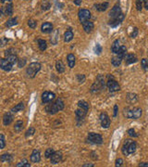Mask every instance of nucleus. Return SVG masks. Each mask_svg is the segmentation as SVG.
<instances>
[{
	"label": "nucleus",
	"instance_id": "obj_1",
	"mask_svg": "<svg viewBox=\"0 0 148 167\" xmlns=\"http://www.w3.org/2000/svg\"><path fill=\"white\" fill-rule=\"evenodd\" d=\"M105 87H106L105 76L103 74H98L96 82L93 84L91 88H90V92H91L92 94H98L104 90Z\"/></svg>",
	"mask_w": 148,
	"mask_h": 167
},
{
	"label": "nucleus",
	"instance_id": "obj_2",
	"mask_svg": "<svg viewBox=\"0 0 148 167\" xmlns=\"http://www.w3.org/2000/svg\"><path fill=\"white\" fill-rule=\"evenodd\" d=\"M136 149H137L136 142H134L131 139H126L124 141V143H123L121 151L124 156H129L130 154H133L136 151Z\"/></svg>",
	"mask_w": 148,
	"mask_h": 167
},
{
	"label": "nucleus",
	"instance_id": "obj_3",
	"mask_svg": "<svg viewBox=\"0 0 148 167\" xmlns=\"http://www.w3.org/2000/svg\"><path fill=\"white\" fill-rule=\"evenodd\" d=\"M142 113H143L142 109L138 108V107H135L133 109L126 108V109H124V111H123V114H124V116L126 117V118L133 119V120L139 119L140 117L142 116Z\"/></svg>",
	"mask_w": 148,
	"mask_h": 167
},
{
	"label": "nucleus",
	"instance_id": "obj_4",
	"mask_svg": "<svg viewBox=\"0 0 148 167\" xmlns=\"http://www.w3.org/2000/svg\"><path fill=\"white\" fill-rule=\"evenodd\" d=\"M40 70H41V64L39 62H32L26 70L27 76L30 78H34L36 76V74L40 72Z\"/></svg>",
	"mask_w": 148,
	"mask_h": 167
},
{
	"label": "nucleus",
	"instance_id": "obj_5",
	"mask_svg": "<svg viewBox=\"0 0 148 167\" xmlns=\"http://www.w3.org/2000/svg\"><path fill=\"white\" fill-rule=\"evenodd\" d=\"M108 80L106 82V86L110 92H117V91H120V86L118 85V83L115 80L114 77L112 75L108 74Z\"/></svg>",
	"mask_w": 148,
	"mask_h": 167
},
{
	"label": "nucleus",
	"instance_id": "obj_6",
	"mask_svg": "<svg viewBox=\"0 0 148 167\" xmlns=\"http://www.w3.org/2000/svg\"><path fill=\"white\" fill-rule=\"evenodd\" d=\"M87 139L90 143L92 144H96V145H100L103 143V137L101 135L99 134H96V133H88V136H87Z\"/></svg>",
	"mask_w": 148,
	"mask_h": 167
},
{
	"label": "nucleus",
	"instance_id": "obj_7",
	"mask_svg": "<svg viewBox=\"0 0 148 167\" xmlns=\"http://www.w3.org/2000/svg\"><path fill=\"white\" fill-rule=\"evenodd\" d=\"M78 17H79L81 23H83L91 19V11L88 10H84V8L80 10L79 12H78Z\"/></svg>",
	"mask_w": 148,
	"mask_h": 167
},
{
	"label": "nucleus",
	"instance_id": "obj_8",
	"mask_svg": "<svg viewBox=\"0 0 148 167\" xmlns=\"http://www.w3.org/2000/svg\"><path fill=\"white\" fill-rule=\"evenodd\" d=\"M41 98H42V101L44 104H47L52 102L56 98V94L50 91H44Z\"/></svg>",
	"mask_w": 148,
	"mask_h": 167
},
{
	"label": "nucleus",
	"instance_id": "obj_9",
	"mask_svg": "<svg viewBox=\"0 0 148 167\" xmlns=\"http://www.w3.org/2000/svg\"><path fill=\"white\" fill-rule=\"evenodd\" d=\"M100 122H101V126L103 128H108L110 126V123H111V121H110V118H109V116L106 113V112H102V113L100 114Z\"/></svg>",
	"mask_w": 148,
	"mask_h": 167
},
{
	"label": "nucleus",
	"instance_id": "obj_10",
	"mask_svg": "<svg viewBox=\"0 0 148 167\" xmlns=\"http://www.w3.org/2000/svg\"><path fill=\"white\" fill-rule=\"evenodd\" d=\"M125 16L123 13H121L118 17H117V18H114V19H110L108 20V25L113 28H116L118 27V25H120V23L123 22V20H124Z\"/></svg>",
	"mask_w": 148,
	"mask_h": 167
},
{
	"label": "nucleus",
	"instance_id": "obj_11",
	"mask_svg": "<svg viewBox=\"0 0 148 167\" xmlns=\"http://www.w3.org/2000/svg\"><path fill=\"white\" fill-rule=\"evenodd\" d=\"M0 67H1V69L3 71L9 72V71H11L12 67H13V64H12L7 58H3L0 60Z\"/></svg>",
	"mask_w": 148,
	"mask_h": 167
},
{
	"label": "nucleus",
	"instance_id": "obj_12",
	"mask_svg": "<svg viewBox=\"0 0 148 167\" xmlns=\"http://www.w3.org/2000/svg\"><path fill=\"white\" fill-rule=\"evenodd\" d=\"M122 13L121 11V8H120V4H116L113 7L112 10H111L109 11V18L110 19H114V18H117V17H118L120 14Z\"/></svg>",
	"mask_w": 148,
	"mask_h": 167
},
{
	"label": "nucleus",
	"instance_id": "obj_13",
	"mask_svg": "<svg viewBox=\"0 0 148 167\" xmlns=\"http://www.w3.org/2000/svg\"><path fill=\"white\" fill-rule=\"evenodd\" d=\"M63 159V155L61 151H55L54 154L50 157V162L52 164H57L62 161Z\"/></svg>",
	"mask_w": 148,
	"mask_h": 167
},
{
	"label": "nucleus",
	"instance_id": "obj_14",
	"mask_svg": "<svg viewBox=\"0 0 148 167\" xmlns=\"http://www.w3.org/2000/svg\"><path fill=\"white\" fill-rule=\"evenodd\" d=\"M13 5L12 3L7 4L6 7H1V14L2 15H7V16H12L13 15Z\"/></svg>",
	"mask_w": 148,
	"mask_h": 167
},
{
	"label": "nucleus",
	"instance_id": "obj_15",
	"mask_svg": "<svg viewBox=\"0 0 148 167\" xmlns=\"http://www.w3.org/2000/svg\"><path fill=\"white\" fill-rule=\"evenodd\" d=\"M13 119H14V117L13 115H12V112H6L5 114H4L3 116V124L4 125H9L12 122H13Z\"/></svg>",
	"mask_w": 148,
	"mask_h": 167
},
{
	"label": "nucleus",
	"instance_id": "obj_16",
	"mask_svg": "<svg viewBox=\"0 0 148 167\" xmlns=\"http://www.w3.org/2000/svg\"><path fill=\"white\" fill-rule=\"evenodd\" d=\"M41 31L44 33H50L53 32V24L51 22H44L41 26Z\"/></svg>",
	"mask_w": 148,
	"mask_h": 167
},
{
	"label": "nucleus",
	"instance_id": "obj_17",
	"mask_svg": "<svg viewBox=\"0 0 148 167\" xmlns=\"http://www.w3.org/2000/svg\"><path fill=\"white\" fill-rule=\"evenodd\" d=\"M31 161L32 162H39L41 161V152L39 149H34L31 154Z\"/></svg>",
	"mask_w": 148,
	"mask_h": 167
},
{
	"label": "nucleus",
	"instance_id": "obj_18",
	"mask_svg": "<svg viewBox=\"0 0 148 167\" xmlns=\"http://www.w3.org/2000/svg\"><path fill=\"white\" fill-rule=\"evenodd\" d=\"M46 111L48 112L49 114H56L59 111V110L57 109L56 103H52V104H48L46 106Z\"/></svg>",
	"mask_w": 148,
	"mask_h": 167
},
{
	"label": "nucleus",
	"instance_id": "obj_19",
	"mask_svg": "<svg viewBox=\"0 0 148 167\" xmlns=\"http://www.w3.org/2000/svg\"><path fill=\"white\" fill-rule=\"evenodd\" d=\"M83 24V30L85 33H92L93 30H94V22H90V20H87V22H85L83 23H81Z\"/></svg>",
	"mask_w": 148,
	"mask_h": 167
},
{
	"label": "nucleus",
	"instance_id": "obj_20",
	"mask_svg": "<svg viewBox=\"0 0 148 167\" xmlns=\"http://www.w3.org/2000/svg\"><path fill=\"white\" fill-rule=\"evenodd\" d=\"M109 6L108 2H104V3H101V4H94V7L96 8L97 11L99 12H104L108 10V7Z\"/></svg>",
	"mask_w": 148,
	"mask_h": 167
},
{
	"label": "nucleus",
	"instance_id": "obj_21",
	"mask_svg": "<svg viewBox=\"0 0 148 167\" xmlns=\"http://www.w3.org/2000/svg\"><path fill=\"white\" fill-rule=\"evenodd\" d=\"M86 114H87V112H86L83 109H77V110L75 111V115H76V118H77V121L79 120H83L85 118Z\"/></svg>",
	"mask_w": 148,
	"mask_h": 167
},
{
	"label": "nucleus",
	"instance_id": "obj_22",
	"mask_svg": "<svg viewBox=\"0 0 148 167\" xmlns=\"http://www.w3.org/2000/svg\"><path fill=\"white\" fill-rule=\"evenodd\" d=\"M125 61H126V64H133L138 61V58L133 54H127L125 57Z\"/></svg>",
	"mask_w": 148,
	"mask_h": 167
},
{
	"label": "nucleus",
	"instance_id": "obj_23",
	"mask_svg": "<svg viewBox=\"0 0 148 167\" xmlns=\"http://www.w3.org/2000/svg\"><path fill=\"white\" fill-rule=\"evenodd\" d=\"M120 47H121V45H120V40H118V39L115 40V41L113 42L112 45H111V52H112L113 54H117V53L118 52V50H120Z\"/></svg>",
	"mask_w": 148,
	"mask_h": 167
},
{
	"label": "nucleus",
	"instance_id": "obj_24",
	"mask_svg": "<svg viewBox=\"0 0 148 167\" xmlns=\"http://www.w3.org/2000/svg\"><path fill=\"white\" fill-rule=\"evenodd\" d=\"M126 99L127 101L131 104H133L135 102H137L138 100V98H137V95L134 94V93H128L126 96Z\"/></svg>",
	"mask_w": 148,
	"mask_h": 167
},
{
	"label": "nucleus",
	"instance_id": "obj_25",
	"mask_svg": "<svg viewBox=\"0 0 148 167\" xmlns=\"http://www.w3.org/2000/svg\"><path fill=\"white\" fill-rule=\"evenodd\" d=\"M74 37V35L72 31L71 30V29H69V30H67L64 33V41L66 42V43H68V42H71Z\"/></svg>",
	"mask_w": 148,
	"mask_h": 167
},
{
	"label": "nucleus",
	"instance_id": "obj_26",
	"mask_svg": "<svg viewBox=\"0 0 148 167\" xmlns=\"http://www.w3.org/2000/svg\"><path fill=\"white\" fill-rule=\"evenodd\" d=\"M24 108H25V105H24V103L23 102H20V103L17 104V105L12 108L11 110H10V111L12 112V113H16V112L22 111L24 110Z\"/></svg>",
	"mask_w": 148,
	"mask_h": 167
},
{
	"label": "nucleus",
	"instance_id": "obj_27",
	"mask_svg": "<svg viewBox=\"0 0 148 167\" xmlns=\"http://www.w3.org/2000/svg\"><path fill=\"white\" fill-rule=\"evenodd\" d=\"M67 60H68V64H69V68H73L74 66H75V62H76V58H75V56L73 55V54H69L68 57H67Z\"/></svg>",
	"mask_w": 148,
	"mask_h": 167
},
{
	"label": "nucleus",
	"instance_id": "obj_28",
	"mask_svg": "<svg viewBox=\"0 0 148 167\" xmlns=\"http://www.w3.org/2000/svg\"><path fill=\"white\" fill-rule=\"evenodd\" d=\"M12 159H13V156L11 155L9 153H4L0 157V161L2 162H10L12 161Z\"/></svg>",
	"mask_w": 148,
	"mask_h": 167
},
{
	"label": "nucleus",
	"instance_id": "obj_29",
	"mask_svg": "<svg viewBox=\"0 0 148 167\" xmlns=\"http://www.w3.org/2000/svg\"><path fill=\"white\" fill-rule=\"evenodd\" d=\"M126 55H127V48L125 45H121L120 50H118V52L117 53V56L118 58H120L121 60H123V58H125Z\"/></svg>",
	"mask_w": 148,
	"mask_h": 167
},
{
	"label": "nucleus",
	"instance_id": "obj_30",
	"mask_svg": "<svg viewBox=\"0 0 148 167\" xmlns=\"http://www.w3.org/2000/svg\"><path fill=\"white\" fill-rule=\"evenodd\" d=\"M56 69L59 73H62L65 72V65L62 62V60H57L56 62Z\"/></svg>",
	"mask_w": 148,
	"mask_h": 167
},
{
	"label": "nucleus",
	"instance_id": "obj_31",
	"mask_svg": "<svg viewBox=\"0 0 148 167\" xmlns=\"http://www.w3.org/2000/svg\"><path fill=\"white\" fill-rule=\"evenodd\" d=\"M18 24V18L15 17V18H10L9 20H7L6 22V26L7 27H12V26H15V25Z\"/></svg>",
	"mask_w": 148,
	"mask_h": 167
},
{
	"label": "nucleus",
	"instance_id": "obj_32",
	"mask_svg": "<svg viewBox=\"0 0 148 167\" xmlns=\"http://www.w3.org/2000/svg\"><path fill=\"white\" fill-rule=\"evenodd\" d=\"M121 61H122V60L120 58H118V56L113 57L112 58H111V64H112L114 67H118L121 64Z\"/></svg>",
	"mask_w": 148,
	"mask_h": 167
},
{
	"label": "nucleus",
	"instance_id": "obj_33",
	"mask_svg": "<svg viewBox=\"0 0 148 167\" xmlns=\"http://www.w3.org/2000/svg\"><path fill=\"white\" fill-rule=\"evenodd\" d=\"M78 107L81 109H83L86 112H88L89 111V104L86 101H84V100H80V101L78 102Z\"/></svg>",
	"mask_w": 148,
	"mask_h": 167
},
{
	"label": "nucleus",
	"instance_id": "obj_34",
	"mask_svg": "<svg viewBox=\"0 0 148 167\" xmlns=\"http://www.w3.org/2000/svg\"><path fill=\"white\" fill-rule=\"evenodd\" d=\"M38 47L40 48V50L42 51H44L47 48V43L46 40L44 39H38Z\"/></svg>",
	"mask_w": 148,
	"mask_h": 167
},
{
	"label": "nucleus",
	"instance_id": "obj_35",
	"mask_svg": "<svg viewBox=\"0 0 148 167\" xmlns=\"http://www.w3.org/2000/svg\"><path fill=\"white\" fill-rule=\"evenodd\" d=\"M41 7H42V10L46 11L51 7V4L48 0H43L42 4H41Z\"/></svg>",
	"mask_w": 148,
	"mask_h": 167
},
{
	"label": "nucleus",
	"instance_id": "obj_36",
	"mask_svg": "<svg viewBox=\"0 0 148 167\" xmlns=\"http://www.w3.org/2000/svg\"><path fill=\"white\" fill-rule=\"evenodd\" d=\"M23 129V122L22 121H17L14 125V130L16 132H20Z\"/></svg>",
	"mask_w": 148,
	"mask_h": 167
},
{
	"label": "nucleus",
	"instance_id": "obj_37",
	"mask_svg": "<svg viewBox=\"0 0 148 167\" xmlns=\"http://www.w3.org/2000/svg\"><path fill=\"white\" fill-rule=\"evenodd\" d=\"M55 103H56V105H57V109H59V111H62V110H64V108H65V104H64V101L61 98H57L56 101H55Z\"/></svg>",
	"mask_w": 148,
	"mask_h": 167
},
{
	"label": "nucleus",
	"instance_id": "obj_38",
	"mask_svg": "<svg viewBox=\"0 0 148 167\" xmlns=\"http://www.w3.org/2000/svg\"><path fill=\"white\" fill-rule=\"evenodd\" d=\"M31 167V164H29L28 161L26 159H23L22 161H20V162H18L17 164H16V167Z\"/></svg>",
	"mask_w": 148,
	"mask_h": 167
},
{
	"label": "nucleus",
	"instance_id": "obj_39",
	"mask_svg": "<svg viewBox=\"0 0 148 167\" xmlns=\"http://www.w3.org/2000/svg\"><path fill=\"white\" fill-rule=\"evenodd\" d=\"M141 66L145 72H148V60L147 58H143L141 60Z\"/></svg>",
	"mask_w": 148,
	"mask_h": 167
},
{
	"label": "nucleus",
	"instance_id": "obj_40",
	"mask_svg": "<svg viewBox=\"0 0 148 167\" xmlns=\"http://www.w3.org/2000/svg\"><path fill=\"white\" fill-rule=\"evenodd\" d=\"M145 5V0H136V10L138 11H141Z\"/></svg>",
	"mask_w": 148,
	"mask_h": 167
},
{
	"label": "nucleus",
	"instance_id": "obj_41",
	"mask_svg": "<svg viewBox=\"0 0 148 167\" xmlns=\"http://www.w3.org/2000/svg\"><path fill=\"white\" fill-rule=\"evenodd\" d=\"M54 152H55L54 149L49 148V149H47L46 150V152H44V156H46V159H49V158H50V157L53 155V154H54Z\"/></svg>",
	"mask_w": 148,
	"mask_h": 167
},
{
	"label": "nucleus",
	"instance_id": "obj_42",
	"mask_svg": "<svg viewBox=\"0 0 148 167\" xmlns=\"http://www.w3.org/2000/svg\"><path fill=\"white\" fill-rule=\"evenodd\" d=\"M34 134H35V128L34 127H30L25 133V137H29L34 136Z\"/></svg>",
	"mask_w": 148,
	"mask_h": 167
},
{
	"label": "nucleus",
	"instance_id": "obj_43",
	"mask_svg": "<svg viewBox=\"0 0 148 167\" xmlns=\"http://www.w3.org/2000/svg\"><path fill=\"white\" fill-rule=\"evenodd\" d=\"M5 146H6L5 136H4L3 134H1V135H0V149H3L4 148H5Z\"/></svg>",
	"mask_w": 148,
	"mask_h": 167
},
{
	"label": "nucleus",
	"instance_id": "obj_44",
	"mask_svg": "<svg viewBox=\"0 0 148 167\" xmlns=\"http://www.w3.org/2000/svg\"><path fill=\"white\" fill-rule=\"evenodd\" d=\"M26 60L25 58H19L18 60V67L19 68H22V67H24L26 65Z\"/></svg>",
	"mask_w": 148,
	"mask_h": 167
},
{
	"label": "nucleus",
	"instance_id": "obj_45",
	"mask_svg": "<svg viewBox=\"0 0 148 167\" xmlns=\"http://www.w3.org/2000/svg\"><path fill=\"white\" fill-rule=\"evenodd\" d=\"M28 25H29V27H30V28L35 29L36 28V25H37V22H35L34 20H28Z\"/></svg>",
	"mask_w": 148,
	"mask_h": 167
},
{
	"label": "nucleus",
	"instance_id": "obj_46",
	"mask_svg": "<svg viewBox=\"0 0 148 167\" xmlns=\"http://www.w3.org/2000/svg\"><path fill=\"white\" fill-rule=\"evenodd\" d=\"M128 135L131 137H138V134L135 132V130L133 128H131L128 130Z\"/></svg>",
	"mask_w": 148,
	"mask_h": 167
},
{
	"label": "nucleus",
	"instance_id": "obj_47",
	"mask_svg": "<svg viewBox=\"0 0 148 167\" xmlns=\"http://www.w3.org/2000/svg\"><path fill=\"white\" fill-rule=\"evenodd\" d=\"M15 54H17V53H16V51H15V49L14 48H9V49L6 50L5 56L7 57V56H10V55H15Z\"/></svg>",
	"mask_w": 148,
	"mask_h": 167
},
{
	"label": "nucleus",
	"instance_id": "obj_48",
	"mask_svg": "<svg viewBox=\"0 0 148 167\" xmlns=\"http://www.w3.org/2000/svg\"><path fill=\"white\" fill-rule=\"evenodd\" d=\"M77 80L80 84L85 82V75L84 74H77Z\"/></svg>",
	"mask_w": 148,
	"mask_h": 167
},
{
	"label": "nucleus",
	"instance_id": "obj_49",
	"mask_svg": "<svg viewBox=\"0 0 148 167\" xmlns=\"http://www.w3.org/2000/svg\"><path fill=\"white\" fill-rule=\"evenodd\" d=\"M138 33H139V31H138V28L135 27V28L133 29V33H131V38H135V37H136V36L138 35Z\"/></svg>",
	"mask_w": 148,
	"mask_h": 167
},
{
	"label": "nucleus",
	"instance_id": "obj_50",
	"mask_svg": "<svg viewBox=\"0 0 148 167\" xmlns=\"http://www.w3.org/2000/svg\"><path fill=\"white\" fill-rule=\"evenodd\" d=\"M96 53L97 54V55H100V53L102 52V47L99 45V44H96Z\"/></svg>",
	"mask_w": 148,
	"mask_h": 167
},
{
	"label": "nucleus",
	"instance_id": "obj_51",
	"mask_svg": "<svg viewBox=\"0 0 148 167\" xmlns=\"http://www.w3.org/2000/svg\"><path fill=\"white\" fill-rule=\"evenodd\" d=\"M123 164V160L121 158H118V159H117L116 160V162H115V166H117V167H118V166H121Z\"/></svg>",
	"mask_w": 148,
	"mask_h": 167
},
{
	"label": "nucleus",
	"instance_id": "obj_52",
	"mask_svg": "<svg viewBox=\"0 0 148 167\" xmlns=\"http://www.w3.org/2000/svg\"><path fill=\"white\" fill-rule=\"evenodd\" d=\"M118 106L116 104V105L114 106V113H113V116H114V117H117V115H118Z\"/></svg>",
	"mask_w": 148,
	"mask_h": 167
},
{
	"label": "nucleus",
	"instance_id": "obj_53",
	"mask_svg": "<svg viewBox=\"0 0 148 167\" xmlns=\"http://www.w3.org/2000/svg\"><path fill=\"white\" fill-rule=\"evenodd\" d=\"M139 166L140 167H148V162H141V164H139Z\"/></svg>",
	"mask_w": 148,
	"mask_h": 167
},
{
	"label": "nucleus",
	"instance_id": "obj_54",
	"mask_svg": "<svg viewBox=\"0 0 148 167\" xmlns=\"http://www.w3.org/2000/svg\"><path fill=\"white\" fill-rule=\"evenodd\" d=\"M73 2L76 6H80L81 4V0H73Z\"/></svg>",
	"mask_w": 148,
	"mask_h": 167
},
{
	"label": "nucleus",
	"instance_id": "obj_55",
	"mask_svg": "<svg viewBox=\"0 0 148 167\" xmlns=\"http://www.w3.org/2000/svg\"><path fill=\"white\" fill-rule=\"evenodd\" d=\"M94 167V164H83V167Z\"/></svg>",
	"mask_w": 148,
	"mask_h": 167
},
{
	"label": "nucleus",
	"instance_id": "obj_56",
	"mask_svg": "<svg viewBox=\"0 0 148 167\" xmlns=\"http://www.w3.org/2000/svg\"><path fill=\"white\" fill-rule=\"evenodd\" d=\"M143 7H145V10H148V0H145V5H143Z\"/></svg>",
	"mask_w": 148,
	"mask_h": 167
},
{
	"label": "nucleus",
	"instance_id": "obj_57",
	"mask_svg": "<svg viewBox=\"0 0 148 167\" xmlns=\"http://www.w3.org/2000/svg\"><path fill=\"white\" fill-rule=\"evenodd\" d=\"M5 2H9V3H12V0H1V3L4 4Z\"/></svg>",
	"mask_w": 148,
	"mask_h": 167
},
{
	"label": "nucleus",
	"instance_id": "obj_58",
	"mask_svg": "<svg viewBox=\"0 0 148 167\" xmlns=\"http://www.w3.org/2000/svg\"><path fill=\"white\" fill-rule=\"evenodd\" d=\"M25 1H30V0H25Z\"/></svg>",
	"mask_w": 148,
	"mask_h": 167
}]
</instances>
